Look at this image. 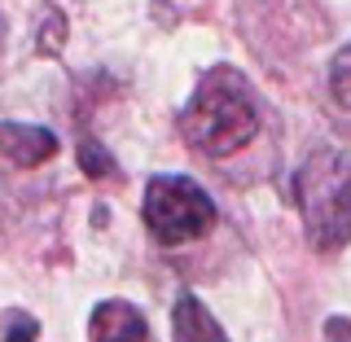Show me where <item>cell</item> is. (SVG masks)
Returning a JSON list of instances; mask_svg holds the SVG:
<instances>
[{"label": "cell", "mask_w": 351, "mask_h": 342, "mask_svg": "<svg viewBox=\"0 0 351 342\" xmlns=\"http://www.w3.org/2000/svg\"><path fill=\"white\" fill-rule=\"evenodd\" d=\"M58 154V136L36 123H0V158L14 167H40Z\"/></svg>", "instance_id": "cell-5"}, {"label": "cell", "mask_w": 351, "mask_h": 342, "mask_svg": "<svg viewBox=\"0 0 351 342\" xmlns=\"http://www.w3.org/2000/svg\"><path fill=\"white\" fill-rule=\"evenodd\" d=\"M171 334L176 342H228V334L219 329V321L206 312V303L197 294H180L171 307Z\"/></svg>", "instance_id": "cell-6"}, {"label": "cell", "mask_w": 351, "mask_h": 342, "mask_svg": "<svg viewBox=\"0 0 351 342\" xmlns=\"http://www.w3.org/2000/svg\"><path fill=\"white\" fill-rule=\"evenodd\" d=\"M36 334H40L36 316H27V312H9V316H5V338H0V342H36Z\"/></svg>", "instance_id": "cell-9"}, {"label": "cell", "mask_w": 351, "mask_h": 342, "mask_svg": "<svg viewBox=\"0 0 351 342\" xmlns=\"http://www.w3.org/2000/svg\"><path fill=\"white\" fill-rule=\"evenodd\" d=\"M294 206L312 250L334 255L351 241V158L343 149H312L294 171Z\"/></svg>", "instance_id": "cell-2"}, {"label": "cell", "mask_w": 351, "mask_h": 342, "mask_svg": "<svg viewBox=\"0 0 351 342\" xmlns=\"http://www.w3.org/2000/svg\"><path fill=\"white\" fill-rule=\"evenodd\" d=\"M180 136L202 158H233L259 136V106L246 80L228 66H215L197 80L189 106L180 110Z\"/></svg>", "instance_id": "cell-1"}, {"label": "cell", "mask_w": 351, "mask_h": 342, "mask_svg": "<svg viewBox=\"0 0 351 342\" xmlns=\"http://www.w3.org/2000/svg\"><path fill=\"white\" fill-rule=\"evenodd\" d=\"M329 97L343 110H351V44L329 62Z\"/></svg>", "instance_id": "cell-7"}, {"label": "cell", "mask_w": 351, "mask_h": 342, "mask_svg": "<svg viewBox=\"0 0 351 342\" xmlns=\"http://www.w3.org/2000/svg\"><path fill=\"white\" fill-rule=\"evenodd\" d=\"M325 342H351V321L329 316V321H325Z\"/></svg>", "instance_id": "cell-10"}, {"label": "cell", "mask_w": 351, "mask_h": 342, "mask_svg": "<svg viewBox=\"0 0 351 342\" xmlns=\"http://www.w3.org/2000/svg\"><path fill=\"white\" fill-rule=\"evenodd\" d=\"M80 167H84L88 175H97V180H101V175L114 171V162H110V154L97 145V141H80Z\"/></svg>", "instance_id": "cell-8"}, {"label": "cell", "mask_w": 351, "mask_h": 342, "mask_svg": "<svg viewBox=\"0 0 351 342\" xmlns=\"http://www.w3.org/2000/svg\"><path fill=\"white\" fill-rule=\"evenodd\" d=\"M145 228L162 246H184L215 228V202L202 184L184 180V175H154L145 189Z\"/></svg>", "instance_id": "cell-3"}, {"label": "cell", "mask_w": 351, "mask_h": 342, "mask_svg": "<svg viewBox=\"0 0 351 342\" xmlns=\"http://www.w3.org/2000/svg\"><path fill=\"white\" fill-rule=\"evenodd\" d=\"M88 342H149V325L141 316V307L110 299L97 303L93 321H88Z\"/></svg>", "instance_id": "cell-4"}]
</instances>
